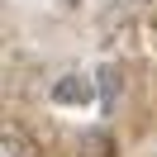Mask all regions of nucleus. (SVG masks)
Here are the masks:
<instances>
[{
    "instance_id": "nucleus-1",
    "label": "nucleus",
    "mask_w": 157,
    "mask_h": 157,
    "mask_svg": "<svg viewBox=\"0 0 157 157\" xmlns=\"http://www.w3.org/2000/svg\"><path fill=\"white\" fill-rule=\"evenodd\" d=\"M147 5H152V0H109L105 10H100V33H119V29H128V24L147 10Z\"/></svg>"
},
{
    "instance_id": "nucleus-5",
    "label": "nucleus",
    "mask_w": 157,
    "mask_h": 157,
    "mask_svg": "<svg viewBox=\"0 0 157 157\" xmlns=\"http://www.w3.org/2000/svg\"><path fill=\"white\" fill-rule=\"evenodd\" d=\"M67 5H81V0H67Z\"/></svg>"
},
{
    "instance_id": "nucleus-2",
    "label": "nucleus",
    "mask_w": 157,
    "mask_h": 157,
    "mask_svg": "<svg viewBox=\"0 0 157 157\" xmlns=\"http://www.w3.org/2000/svg\"><path fill=\"white\" fill-rule=\"evenodd\" d=\"M90 95H95V86H90L86 76H62L57 86H52V100H57V105H86Z\"/></svg>"
},
{
    "instance_id": "nucleus-3",
    "label": "nucleus",
    "mask_w": 157,
    "mask_h": 157,
    "mask_svg": "<svg viewBox=\"0 0 157 157\" xmlns=\"http://www.w3.org/2000/svg\"><path fill=\"white\" fill-rule=\"evenodd\" d=\"M100 95H105V105L119 95V71L114 67H100Z\"/></svg>"
},
{
    "instance_id": "nucleus-4",
    "label": "nucleus",
    "mask_w": 157,
    "mask_h": 157,
    "mask_svg": "<svg viewBox=\"0 0 157 157\" xmlns=\"http://www.w3.org/2000/svg\"><path fill=\"white\" fill-rule=\"evenodd\" d=\"M5 157H24V147L14 143V133H10V128H5Z\"/></svg>"
}]
</instances>
